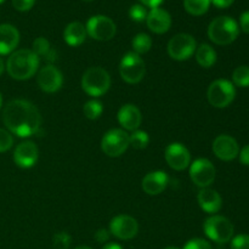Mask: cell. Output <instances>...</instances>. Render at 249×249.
Segmentation results:
<instances>
[{
    "label": "cell",
    "mask_w": 249,
    "mask_h": 249,
    "mask_svg": "<svg viewBox=\"0 0 249 249\" xmlns=\"http://www.w3.org/2000/svg\"><path fill=\"white\" fill-rule=\"evenodd\" d=\"M36 0H12V6L17 10V11H28L33 7Z\"/></svg>",
    "instance_id": "35"
},
{
    "label": "cell",
    "mask_w": 249,
    "mask_h": 249,
    "mask_svg": "<svg viewBox=\"0 0 249 249\" xmlns=\"http://www.w3.org/2000/svg\"><path fill=\"white\" fill-rule=\"evenodd\" d=\"M19 44V32L9 23L0 24V55H10Z\"/></svg>",
    "instance_id": "19"
},
{
    "label": "cell",
    "mask_w": 249,
    "mask_h": 249,
    "mask_svg": "<svg viewBox=\"0 0 249 249\" xmlns=\"http://www.w3.org/2000/svg\"><path fill=\"white\" fill-rule=\"evenodd\" d=\"M164 249H180V248H178V247H172V246H170V247H167V248H164Z\"/></svg>",
    "instance_id": "45"
},
{
    "label": "cell",
    "mask_w": 249,
    "mask_h": 249,
    "mask_svg": "<svg viewBox=\"0 0 249 249\" xmlns=\"http://www.w3.org/2000/svg\"><path fill=\"white\" fill-rule=\"evenodd\" d=\"M146 23L148 29L156 34L167 33L172 26V16L169 12L160 7L151 9L146 17Z\"/></svg>",
    "instance_id": "17"
},
{
    "label": "cell",
    "mask_w": 249,
    "mask_h": 249,
    "mask_svg": "<svg viewBox=\"0 0 249 249\" xmlns=\"http://www.w3.org/2000/svg\"><path fill=\"white\" fill-rule=\"evenodd\" d=\"M203 230L207 237L216 243H228L233 237V225L228 218L223 215H212L206 219Z\"/></svg>",
    "instance_id": "5"
},
{
    "label": "cell",
    "mask_w": 249,
    "mask_h": 249,
    "mask_svg": "<svg viewBox=\"0 0 249 249\" xmlns=\"http://www.w3.org/2000/svg\"><path fill=\"white\" fill-rule=\"evenodd\" d=\"M102 249H123V247L118 245V243H106Z\"/></svg>",
    "instance_id": "41"
},
{
    "label": "cell",
    "mask_w": 249,
    "mask_h": 249,
    "mask_svg": "<svg viewBox=\"0 0 249 249\" xmlns=\"http://www.w3.org/2000/svg\"><path fill=\"white\" fill-rule=\"evenodd\" d=\"M38 56L28 49H19L10 53L5 68L12 79L27 80L34 77L39 67Z\"/></svg>",
    "instance_id": "2"
},
{
    "label": "cell",
    "mask_w": 249,
    "mask_h": 249,
    "mask_svg": "<svg viewBox=\"0 0 249 249\" xmlns=\"http://www.w3.org/2000/svg\"><path fill=\"white\" fill-rule=\"evenodd\" d=\"M168 182H169V178H168L167 173L162 172V170H156V172H151L145 175L141 186L147 195L157 196L167 189Z\"/></svg>",
    "instance_id": "18"
},
{
    "label": "cell",
    "mask_w": 249,
    "mask_h": 249,
    "mask_svg": "<svg viewBox=\"0 0 249 249\" xmlns=\"http://www.w3.org/2000/svg\"><path fill=\"white\" fill-rule=\"evenodd\" d=\"M2 107V96H1V92H0V109Z\"/></svg>",
    "instance_id": "44"
},
{
    "label": "cell",
    "mask_w": 249,
    "mask_h": 249,
    "mask_svg": "<svg viewBox=\"0 0 249 249\" xmlns=\"http://www.w3.org/2000/svg\"><path fill=\"white\" fill-rule=\"evenodd\" d=\"M32 51L38 56L39 60L43 58L46 62H49V65H53V62H55L57 58V53L51 48L49 40L44 36H39L33 41Z\"/></svg>",
    "instance_id": "23"
},
{
    "label": "cell",
    "mask_w": 249,
    "mask_h": 249,
    "mask_svg": "<svg viewBox=\"0 0 249 249\" xmlns=\"http://www.w3.org/2000/svg\"><path fill=\"white\" fill-rule=\"evenodd\" d=\"M165 160L172 169L180 172L191 164V155L189 150L180 142H173L165 148Z\"/></svg>",
    "instance_id": "14"
},
{
    "label": "cell",
    "mask_w": 249,
    "mask_h": 249,
    "mask_svg": "<svg viewBox=\"0 0 249 249\" xmlns=\"http://www.w3.org/2000/svg\"><path fill=\"white\" fill-rule=\"evenodd\" d=\"M216 170L213 163L207 158H198L190 165V178L201 189L209 187L215 180Z\"/></svg>",
    "instance_id": "11"
},
{
    "label": "cell",
    "mask_w": 249,
    "mask_h": 249,
    "mask_svg": "<svg viewBox=\"0 0 249 249\" xmlns=\"http://www.w3.org/2000/svg\"><path fill=\"white\" fill-rule=\"evenodd\" d=\"M14 145V138L9 130L0 128V153L9 151Z\"/></svg>",
    "instance_id": "32"
},
{
    "label": "cell",
    "mask_w": 249,
    "mask_h": 249,
    "mask_svg": "<svg viewBox=\"0 0 249 249\" xmlns=\"http://www.w3.org/2000/svg\"><path fill=\"white\" fill-rule=\"evenodd\" d=\"M147 10L143 5L141 4H134L129 10V17L135 22H142L145 21L147 17Z\"/></svg>",
    "instance_id": "31"
},
{
    "label": "cell",
    "mask_w": 249,
    "mask_h": 249,
    "mask_svg": "<svg viewBox=\"0 0 249 249\" xmlns=\"http://www.w3.org/2000/svg\"><path fill=\"white\" fill-rule=\"evenodd\" d=\"M233 1L235 0H211V2H213V5H215L219 9H226V7L231 6Z\"/></svg>",
    "instance_id": "39"
},
{
    "label": "cell",
    "mask_w": 249,
    "mask_h": 249,
    "mask_svg": "<svg viewBox=\"0 0 249 249\" xmlns=\"http://www.w3.org/2000/svg\"><path fill=\"white\" fill-rule=\"evenodd\" d=\"M38 157L39 150L33 141H23L15 148L14 162L19 168H32L38 160Z\"/></svg>",
    "instance_id": "16"
},
{
    "label": "cell",
    "mask_w": 249,
    "mask_h": 249,
    "mask_svg": "<svg viewBox=\"0 0 249 249\" xmlns=\"http://www.w3.org/2000/svg\"><path fill=\"white\" fill-rule=\"evenodd\" d=\"M196 61L201 67L211 68L215 65L216 62V53L209 44H201L196 49Z\"/></svg>",
    "instance_id": "24"
},
{
    "label": "cell",
    "mask_w": 249,
    "mask_h": 249,
    "mask_svg": "<svg viewBox=\"0 0 249 249\" xmlns=\"http://www.w3.org/2000/svg\"><path fill=\"white\" fill-rule=\"evenodd\" d=\"M141 4H143V6H148L151 9H155V7H160V5L162 4L163 0H139Z\"/></svg>",
    "instance_id": "40"
},
{
    "label": "cell",
    "mask_w": 249,
    "mask_h": 249,
    "mask_svg": "<svg viewBox=\"0 0 249 249\" xmlns=\"http://www.w3.org/2000/svg\"><path fill=\"white\" fill-rule=\"evenodd\" d=\"M212 147H213L214 155L219 160H225V162L233 160L236 157H238V153H240V146L236 139L226 134L216 136Z\"/></svg>",
    "instance_id": "15"
},
{
    "label": "cell",
    "mask_w": 249,
    "mask_h": 249,
    "mask_svg": "<svg viewBox=\"0 0 249 249\" xmlns=\"http://www.w3.org/2000/svg\"><path fill=\"white\" fill-rule=\"evenodd\" d=\"M109 237H111V232L106 229H99V230L95 232V240L99 243H106L108 242Z\"/></svg>",
    "instance_id": "36"
},
{
    "label": "cell",
    "mask_w": 249,
    "mask_h": 249,
    "mask_svg": "<svg viewBox=\"0 0 249 249\" xmlns=\"http://www.w3.org/2000/svg\"><path fill=\"white\" fill-rule=\"evenodd\" d=\"M36 83L44 92L53 94L58 91L62 87L63 75L57 67L53 65H46L38 72Z\"/></svg>",
    "instance_id": "13"
},
{
    "label": "cell",
    "mask_w": 249,
    "mask_h": 249,
    "mask_svg": "<svg viewBox=\"0 0 249 249\" xmlns=\"http://www.w3.org/2000/svg\"><path fill=\"white\" fill-rule=\"evenodd\" d=\"M4 71H5V63H4V60H2V58L0 57V75H1L2 73H4Z\"/></svg>",
    "instance_id": "42"
},
{
    "label": "cell",
    "mask_w": 249,
    "mask_h": 249,
    "mask_svg": "<svg viewBox=\"0 0 249 249\" xmlns=\"http://www.w3.org/2000/svg\"><path fill=\"white\" fill-rule=\"evenodd\" d=\"M83 112H84L85 117L90 121H95V119L100 118V116L104 112V106L99 100H90V101L85 102L84 107H83Z\"/></svg>",
    "instance_id": "28"
},
{
    "label": "cell",
    "mask_w": 249,
    "mask_h": 249,
    "mask_svg": "<svg viewBox=\"0 0 249 249\" xmlns=\"http://www.w3.org/2000/svg\"><path fill=\"white\" fill-rule=\"evenodd\" d=\"M119 73L122 79L128 84H138L143 79L146 73L145 62L140 55L128 53L122 57L119 63Z\"/></svg>",
    "instance_id": "7"
},
{
    "label": "cell",
    "mask_w": 249,
    "mask_h": 249,
    "mask_svg": "<svg viewBox=\"0 0 249 249\" xmlns=\"http://www.w3.org/2000/svg\"><path fill=\"white\" fill-rule=\"evenodd\" d=\"M71 243H72V237L70 236V233L65 232V231L55 233L53 238V249H68L71 247Z\"/></svg>",
    "instance_id": "30"
},
{
    "label": "cell",
    "mask_w": 249,
    "mask_h": 249,
    "mask_svg": "<svg viewBox=\"0 0 249 249\" xmlns=\"http://www.w3.org/2000/svg\"><path fill=\"white\" fill-rule=\"evenodd\" d=\"M211 6V0H184V7L192 16H202Z\"/></svg>",
    "instance_id": "25"
},
{
    "label": "cell",
    "mask_w": 249,
    "mask_h": 249,
    "mask_svg": "<svg viewBox=\"0 0 249 249\" xmlns=\"http://www.w3.org/2000/svg\"><path fill=\"white\" fill-rule=\"evenodd\" d=\"M118 122L125 130H138L142 122L140 109L133 104L124 105L118 111Z\"/></svg>",
    "instance_id": "20"
},
{
    "label": "cell",
    "mask_w": 249,
    "mask_h": 249,
    "mask_svg": "<svg viewBox=\"0 0 249 249\" xmlns=\"http://www.w3.org/2000/svg\"><path fill=\"white\" fill-rule=\"evenodd\" d=\"M74 249H92V248L88 247V246H79V247H77V248H74Z\"/></svg>",
    "instance_id": "43"
},
{
    "label": "cell",
    "mask_w": 249,
    "mask_h": 249,
    "mask_svg": "<svg viewBox=\"0 0 249 249\" xmlns=\"http://www.w3.org/2000/svg\"><path fill=\"white\" fill-rule=\"evenodd\" d=\"M129 146V134L123 129H111L101 140L102 152L108 157H119L128 150Z\"/></svg>",
    "instance_id": "9"
},
{
    "label": "cell",
    "mask_w": 249,
    "mask_h": 249,
    "mask_svg": "<svg viewBox=\"0 0 249 249\" xmlns=\"http://www.w3.org/2000/svg\"><path fill=\"white\" fill-rule=\"evenodd\" d=\"M196 39L187 33H179L173 36L167 46L168 55L175 61H186L196 53Z\"/></svg>",
    "instance_id": "8"
},
{
    "label": "cell",
    "mask_w": 249,
    "mask_h": 249,
    "mask_svg": "<svg viewBox=\"0 0 249 249\" xmlns=\"http://www.w3.org/2000/svg\"><path fill=\"white\" fill-rule=\"evenodd\" d=\"M87 28L80 22H71L63 32V39L70 46H79L87 39Z\"/></svg>",
    "instance_id": "22"
},
{
    "label": "cell",
    "mask_w": 249,
    "mask_h": 249,
    "mask_svg": "<svg viewBox=\"0 0 249 249\" xmlns=\"http://www.w3.org/2000/svg\"><path fill=\"white\" fill-rule=\"evenodd\" d=\"M4 1H5V0H0V4H2Z\"/></svg>",
    "instance_id": "47"
},
{
    "label": "cell",
    "mask_w": 249,
    "mask_h": 249,
    "mask_svg": "<svg viewBox=\"0 0 249 249\" xmlns=\"http://www.w3.org/2000/svg\"><path fill=\"white\" fill-rule=\"evenodd\" d=\"M240 34L238 23L229 16H219L208 27V38L216 45H229L237 39Z\"/></svg>",
    "instance_id": "3"
},
{
    "label": "cell",
    "mask_w": 249,
    "mask_h": 249,
    "mask_svg": "<svg viewBox=\"0 0 249 249\" xmlns=\"http://www.w3.org/2000/svg\"><path fill=\"white\" fill-rule=\"evenodd\" d=\"M238 27H241L242 32L249 34V10L248 11L242 12V15L240 17V26Z\"/></svg>",
    "instance_id": "37"
},
{
    "label": "cell",
    "mask_w": 249,
    "mask_h": 249,
    "mask_svg": "<svg viewBox=\"0 0 249 249\" xmlns=\"http://www.w3.org/2000/svg\"><path fill=\"white\" fill-rule=\"evenodd\" d=\"M231 249H249V235L241 233L231 240Z\"/></svg>",
    "instance_id": "33"
},
{
    "label": "cell",
    "mask_w": 249,
    "mask_h": 249,
    "mask_svg": "<svg viewBox=\"0 0 249 249\" xmlns=\"http://www.w3.org/2000/svg\"><path fill=\"white\" fill-rule=\"evenodd\" d=\"M2 122L11 134L18 138H29L40 129L41 114L32 102L16 99L5 106Z\"/></svg>",
    "instance_id": "1"
},
{
    "label": "cell",
    "mask_w": 249,
    "mask_h": 249,
    "mask_svg": "<svg viewBox=\"0 0 249 249\" xmlns=\"http://www.w3.org/2000/svg\"><path fill=\"white\" fill-rule=\"evenodd\" d=\"M182 249H213L211 243L208 241L203 240V238H192V240L187 241L186 245L184 246Z\"/></svg>",
    "instance_id": "34"
},
{
    "label": "cell",
    "mask_w": 249,
    "mask_h": 249,
    "mask_svg": "<svg viewBox=\"0 0 249 249\" xmlns=\"http://www.w3.org/2000/svg\"><path fill=\"white\" fill-rule=\"evenodd\" d=\"M238 157H240V162L243 165L249 167V145H246L245 147H242V150L238 153Z\"/></svg>",
    "instance_id": "38"
},
{
    "label": "cell",
    "mask_w": 249,
    "mask_h": 249,
    "mask_svg": "<svg viewBox=\"0 0 249 249\" xmlns=\"http://www.w3.org/2000/svg\"><path fill=\"white\" fill-rule=\"evenodd\" d=\"M111 87L109 73L102 67H90L82 78V89L89 96L99 97L108 91Z\"/></svg>",
    "instance_id": "4"
},
{
    "label": "cell",
    "mask_w": 249,
    "mask_h": 249,
    "mask_svg": "<svg viewBox=\"0 0 249 249\" xmlns=\"http://www.w3.org/2000/svg\"><path fill=\"white\" fill-rule=\"evenodd\" d=\"M197 201H198L199 207L208 214L218 213L221 209V207H223V198H221V196L215 190L211 189V187L199 190Z\"/></svg>",
    "instance_id": "21"
},
{
    "label": "cell",
    "mask_w": 249,
    "mask_h": 249,
    "mask_svg": "<svg viewBox=\"0 0 249 249\" xmlns=\"http://www.w3.org/2000/svg\"><path fill=\"white\" fill-rule=\"evenodd\" d=\"M232 84L240 88L249 87V66H238L233 71Z\"/></svg>",
    "instance_id": "29"
},
{
    "label": "cell",
    "mask_w": 249,
    "mask_h": 249,
    "mask_svg": "<svg viewBox=\"0 0 249 249\" xmlns=\"http://www.w3.org/2000/svg\"><path fill=\"white\" fill-rule=\"evenodd\" d=\"M131 45H133L134 53H138V55H142V53H148L151 50V48H152V39H151L148 34L139 33L134 36Z\"/></svg>",
    "instance_id": "26"
},
{
    "label": "cell",
    "mask_w": 249,
    "mask_h": 249,
    "mask_svg": "<svg viewBox=\"0 0 249 249\" xmlns=\"http://www.w3.org/2000/svg\"><path fill=\"white\" fill-rule=\"evenodd\" d=\"M129 143L135 150H143L150 143V136L143 130H134L131 135H129Z\"/></svg>",
    "instance_id": "27"
},
{
    "label": "cell",
    "mask_w": 249,
    "mask_h": 249,
    "mask_svg": "<svg viewBox=\"0 0 249 249\" xmlns=\"http://www.w3.org/2000/svg\"><path fill=\"white\" fill-rule=\"evenodd\" d=\"M85 28H87L88 36L100 41L111 40L117 33L116 23L109 17L102 16V15L90 17Z\"/></svg>",
    "instance_id": "10"
},
{
    "label": "cell",
    "mask_w": 249,
    "mask_h": 249,
    "mask_svg": "<svg viewBox=\"0 0 249 249\" xmlns=\"http://www.w3.org/2000/svg\"><path fill=\"white\" fill-rule=\"evenodd\" d=\"M83 1H94V0H83Z\"/></svg>",
    "instance_id": "46"
},
{
    "label": "cell",
    "mask_w": 249,
    "mask_h": 249,
    "mask_svg": "<svg viewBox=\"0 0 249 249\" xmlns=\"http://www.w3.org/2000/svg\"><path fill=\"white\" fill-rule=\"evenodd\" d=\"M109 232L118 240L128 241L135 237L139 232V224L133 216L121 214L114 216L109 223Z\"/></svg>",
    "instance_id": "12"
},
{
    "label": "cell",
    "mask_w": 249,
    "mask_h": 249,
    "mask_svg": "<svg viewBox=\"0 0 249 249\" xmlns=\"http://www.w3.org/2000/svg\"><path fill=\"white\" fill-rule=\"evenodd\" d=\"M236 97V89L232 82L228 79H216L209 85L207 91L208 102L215 108L230 106Z\"/></svg>",
    "instance_id": "6"
}]
</instances>
